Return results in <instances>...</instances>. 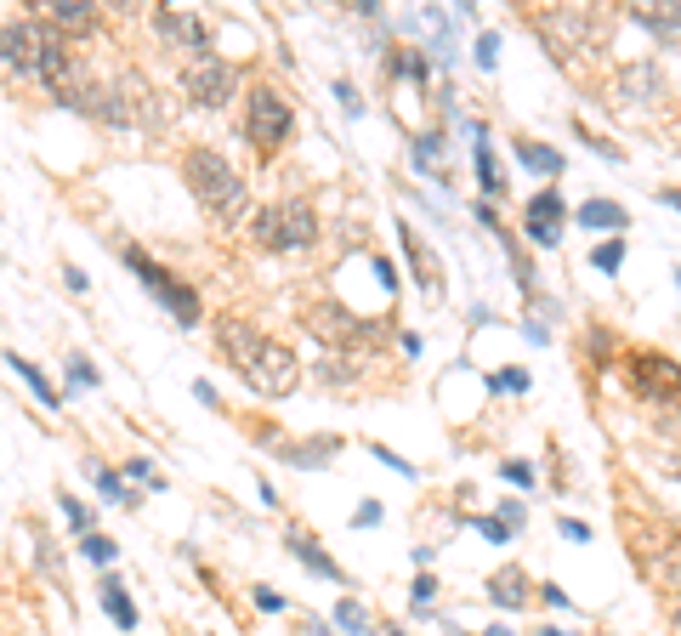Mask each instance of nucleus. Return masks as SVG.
I'll return each mask as SVG.
<instances>
[{"label": "nucleus", "instance_id": "1", "mask_svg": "<svg viewBox=\"0 0 681 636\" xmlns=\"http://www.w3.org/2000/svg\"><path fill=\"white\" fill-rule=\"evenodd\" d=\"M216 347H222V358L233 364V375L250 392H262V398H290L296 392L301 358L284 341H273L267 330H256L245 318H216Z\"/></svg>", "mask_w": 681, "mask_h": 636}, {"label": "nucleus", "instance_id": "2", "mask_svg": "<svg viewBox=\"0 0 681 636\" xmlns=\"http://www.w3.org/2000/svg\"><path fill=\"white\" fill-rule=\"evenodd\" d=\"M6 63L23 80H40L57 103H69V91L80 86V63L69 52V35L52 18H6Z\"/></svg>", "mask_w": 681, "mask_h": 636}, {"label": "nucleus", "instance_id": "3", "mask_svg": "<svg viewBox=\"0 0 681 636\" xmlns=\"http://www.w3.org/2000/svg\"><path fill=\"white\" fill-rule=\"evenodd\" d=\"M534 35L545 40V52L568 63V69H585L602 57L613 35V18L608 12H596V6H540L534 12Z\"/></svg>", "mask_w": 681, "mask_h": 636}, {"label": "nucleus", "instance_id": "4", "mask_svg": "<svg viewBox=\"0 0 681 636\" xmlns=\"http://www.w3.org/2000/svg\"><path fill=\"white\" fill-rule=\"evenodd\" d=\"M182 177H188L193 199L205 205V216H216L222 228H239V222H245L250 188L216 148H188V154H182Z\"/></svg>", "mask_w": 681, "mask_h": 636}, {"label": "nucleus", "instance_id": "5", "mask_svg": "<svg viewBox=\"0 0 681 636\" xmlns=\"http://www.w3.org/2000/svg\"><path fill=\"white\" fill-rule=\"evenodd\" d=\"M250 239L267 245V250H307V245H318L313 199L284 194V199H273V205H262V211L250 216Z\"/></svg>", "mask_w": 681, "mask_h": 636}, {"label": "nucleus", "instance_id": "6", "mask_svg": "<svg viewBox=\"0 0 681 636\" xmlns=\"http://www.w3.org/2000/svg\"><path fill=\"white\" fill-rule=\"evenodd\" d=\"M290 131H296V108H290V97H284L279 86L256 80V86L245 91V137L256 142L262 154H279L284 142H290Z\"/></svg>", "mask_w": 681, "mask_h": 636}, {"label": "nucleus", "instance_id": "7", "mask_svg": "<svg viewBox=\"0 0 681 636\" xmlns=\"http://www.w3.org/2000/svg\"><path fill=\"white\" fill-rule=\"evenodd\" d=\"M120 256H125V267L142 279V290H148L154 301H165V307L176 313V324H188V330L199 324V290H193V284H182L171 267H159L154 256H148V250H137V245H125Z\"/></svg>", "mask_w": 681, "mask_h": 636}, {"label": "nucleus", "instance_id": "8", "mask_svg": "<svg viewBox=\"0 0 681 636\" xmlns=\"http://www.w3.org/2000/svg\"><path fill=\"white\" fill-rule=\"evenodd\" d=\"M625 381L642 392L647 404L681 409V364H676V358L653 353V347H630V353H625Z\"/></svg>", "mask_w": 681, "mask_h": 636}, {"label": "nucleus", "instance_id": "9", "mask_svg": "<svg viewBox=\"0 0 681 636\" xmlns=\"http://www.w3.org/2000/svg\"><path fill=\"white\" fill-rule=\"evenodd\" d=\"M182 91H188V103H199V108H222L227 97L239 91V69L216 52L188 57V63H182Z\"/></svg>", "mask_w": 681, "mask_h": 636}, {"label": "nucleus", "instance_id": "10", "mask_svg": "<svg viewBox=\"0 0 681 636\" xmlns=\"http://www.w3.org/2000/svg\"><path fill=\"white\" fill-rule=\"evenodd\" d=\"M562 222H568V199H562L557 188H540V194L523 205V233L534 239V245H557Z\"/></svg>", "mask_w": 681, "mask_h": 636}, {"label": "nucleus", "instance_id": "11", "mask_svg": "<svg viewBox=\"0 0 681 636\" xmlns=\"http://www.w3.org/2000/svg\"><path fill=\"white\" fill-rule=\"evenodd\" d=\"M154 29L171 40V46H182L188 57H205L210 52V29H205V18H193V12H171V6H159Z\"/></svg>", "mask_w": 681, "mask_h": 636}, {"label": "nucleus", "instance_id": "12", "mask_svg": "<svg viewBox=\"0 0 681 636\" xmlns=\"http://www.w3.org/2000/svg\"><path fill=\"white\" fill-rule=\"evenodd\" d=\"M630 23L647 29V35L659 40V46H681V0H642V6H630Z\"/></svg>", "mask_w": 681, "mask_h": 636}, {"label": "nucleus", "instance_id": "13", "mask_svg": "<svg viewBox=\"0 0 681 636\" xmlns=\"http://www.w3.org/2000/svg\"><path fill=\"white\" fill-rule=\"evenodd\" d=\"M613 97H619V103H659V97H664L659 69H653V63H625V69L613 74ZM613 97H608V103H613Z\"/></svg>", "mask_w": 681, "mask_h": 636}, {"label": "nucleus", "instance_id": "14", "mask_svg": "<svg viewBox=\"0 0 681 636\" xmlns=\"http://www.w3.org/2000/svg\"><path fill=\"white\" fill-rule=\"evenodd\" d=\"M398 239H403V256H409V267H415V284L437 301V296H443V267H437V256L426 250V239H420L409 222H398Z\"/></svg>", "mask_w": 681, "mask_h": 636}, {"label": "nucleus", "instance_id": "15", "mask_svg": "<svg viewBox=\"0 0 681 636\" xmlns=\"http://www.w3.org/2000/svg\"><path fill=\"white\" fill-rule=\"evenodd\" d=\"M284 546L296 551V557H301V563H307V568H313L318 580H335V585H347V574H341V563H335V557H324V546H318V540H313V534H307V529H290V534H284Z\"/></svg>", "mask_w": 681, "mask_h": 636}, {"label": "nucleus", "instance_id": "16", "mask_svg": "<svg viewBox=\"0 0 681 636\" xmlns=\"http://www.w3.org/2000/svg\"><path fill=\"white\" fill-rule=\"evenodd\" d=\"M489 597L500 602V608H528L534 585H528V574L517 563H506V568H494V574H489Z\"/></svg>", "mask_w": 681, "mask_h": 636}, {"label": "nucleus", "instance_id": "17", "mask_svg": "<svg viewBox=\"0 0 681 636\" xmlns=\"http://www.w3.org/2000/svg\"><path fill=\"white\" fill-rule=\"evenodd\" d=\"M46 18H52L63 35H86V29H97V6H80V0H52V6H46Z\"/></svg>", "mask_w": 681, "mask_h": 636}, {"label": "nucleus", "instance_id": "18", "mask_svg": "<svg viewBox=\"0 0 681 636\" xmlns=\"http://www.w3.org/2000/svg\"><path fill=\"white\" fill-rule=\"evenodd\" d=\"M579 228H613V233H625L630 228V211H625V205H613V199H585V205H579Z\"/></svg>", "mask_w": 681, "mask_h": 636}, {"label": "nucleus", "instance_id": "19", "mask_svg": "<svg viewBox=\"0 0 681 636\" xmlns=\"http://www.w3.org/2000/svg\"><path fill=\"white\" fill-rule=\"evenodd\" d=\"M472 159H477V177H483V194L500 199V194H506V171H500V159L489 154V142H483V125H477V148H472Z\"/></svg>", "mask_w": 681, "mask_h": 636}, {"label": "nucleus", "instance_id": "20", "mask_svg": "<svg viewBox=\"0 0 681 636\" xmlns=\"http://www.w3.org/2000/svg\"><path fill=\"white\" fill-rule=\"evenodd\" d=\"M517 159H523L528 171H540V177H557L562 171V154L545 148V142H534V137H517Z\"/></svg>", "mask_w": 681, "mask_h": 636}, {"label": "nucleus", "instance_id": "21", "mask_svg": "<svg viewBox=\"0 0 681 636\" xmlns=\"http://www.w3.org/2000/svg\"><path fill=\"white\" fill-rule=\"evenodd\" d=\"M103 614L120 625V631H137V608H131V597H125L120 580H103Z\"/></svg>", "mask_w": 681, "mask_h": 636}, {"label": "nucleus", "instance_id": "22", "mask_svg": "<svg viewBox=\"0 0 681 636\" xmlns=\"http://www.w3.org/2000/svg\"><path fill=\"white\" fill-rule=\"evenodd\" d=\"M6 364H12V370H18L23 381H29V387L40 392V404H46V409H57V387H52V381H46V375L35 370V364H29V358H18V353H12V358H6Z\"/></svg>", "mask_w": 681, "mask_h": 636}, {"label": "nucleus", "instance_id": "23", "mask_svg": "<svg viewBox=\"0 0 681 636\" xmlns=\"http://www.w3.org/2000/svg\"><path fill=\"white\" fill-rule=\"evenodd\" d=\"M91 477H97L103 500H114V506H137V495L125 489V477H120V472H108V466H91Z\"/></svg>", "mask_w": 681, "mask_h": 636}, {"label": "nucleus", "instance_id": "24", "mask_svg": "<svg viewBox=\"0 0 681 636\" xmlns=\"http://www.w3.org/2000/svg\"><path fill=\"white\" fill-rule=\"evenodd\" d=\"M335 625H341V631H352V636H369V614H364L352 597L335 602Z\"/></svg>", "mask_w": 681, "mask_h": 636}, {"label": "nucleus", "instance_id": "25", "mask_svg": "<svg viewBox=\"0 0 681 636\" xmlns=\"http://www.w3.org/2000/svg\"><path fill=\"white\" fill-rule=\"evenodd\" d=\"M335 449H341V443H335V438L296 443V449H290V460H296V466H324V455H335Z\"/></svg>", "mask_w": 681, "mask_h": 636}, {"label": "nucleus", "instance_id": "26", "mask_svg": "<svg viewBox=\"0 0 681 636\" xmlns=\"http://www.w3.org/2000/svg\"><path fill=\"white\" fill-rule=\"evenodd\" d=\"M591 262L602 267V273H619V267H625V239H602V245L591 250Z\"/></svg>", "mask_w": 681, "mask_h": 636}, {"label": "nucleus", "instance_id": "27", "mask_svg": "<svg viewBox=\"0 0 681 636\" xmlns=\"http://www.w3.org/2000/svg\"><path fill=\"white\" fill-rule=\"evenodd\" d=\"M80 551H86L91 563H114V540H103V534H86V540H80Z\"/></svg>", "mask_w": 681, "mask_h": 636}, {"label": "nucleus", "instance_id": "28", "mask_svg": "<svg viewBox=\"0 0 681 636\" xmlns=\"http://www.w3.org/2000/svg\"><path fill=\"white\" fill-rule=\"evenodd\" d=\"M63 517H69V529L80 534V540H86V534H91V512H86V506H80V500H63Z\"/></svg>", "mask_w": 681, "mask_h": 636}, {"label": "nucleus", "instance_id": "29", "mask_svg": "<svg viewBox=\"0 0 681 636\" xmlns=\"http://www.w3.org/2000/svg\"><path fill=\"white\" fill-rule=\"evenodd\" d=\"M125 477H137V483H148V489H165V483H159V477H154V466H148V460H125Z\"/></svg>", "mask_w": 681, "mask_h": 636}, {"label": "nucleus", "instance_id": "30", "mask_svg": "<svg viewBox=\"0 0 681 636\" xmlns=\"http://www.w3.org/2000/svg\"><path fill=\"white\" fill-rule=\"evenodd\" d=\"M250 597H256V608H262V614H284V597L273 591V585H256Z\"/></svg>", "mask_w": 681, "mask_h": 636}, {"label": "nucleus", "instance_id": "31", "mask_svg": "<svg viewBox=\"0 0 681 636\" xmlns=\"http://www.w3.org/2000/svg\"><path fill=\"white\" fill-rule=\"evenodd\" d=\"M432 602H437V580H432V574H420V580H415V608L426 614Z\"/></svg>", "mask_w": 681, "mask_h": 636}, {"label": "nucleus", "instance_id": "32", "mask_svg": "<svg viewBox=\"0 0 681 636\" xmlns=\"http://www.w3.org/2000/svg\"><path fill=\"white\" fill-rule=\"evenodd\" d=\"M477 529L489 534V540H511V523H506V517H477Z\"/></svg>", "mask_w": 681, "mask_h": 636}, {"label": "nucleus", "instance_id": "33", "mask_svg": "<svg viewBox=\"0 0 681 636\" xmlns=\"http://www.w3.org/2000/svg\"><path fill=\"white\" fill-rule=\"evenodd\" d=\"M69 370H74V381H80V387H97V370H91V358L74 353V358H69Z\"/></svg>", "mask_w": 681, "mask_h": 636}, {"label": "nucleus", "instance_id": "34", "mask_svg": "<svg viewBox=\"0 0 681 636\" xmlns=\"http://www.w3.org/2000/svg\"><path fill=\"white\" fill-rule=\"evenodd\" d=\"M500 472H506L511 483H534V466H528V460H506V466H500Z\"/></svg>", "mask_w": 681, "mask_h": 636}, {"label": "nucleus", "instance_id": "35", "mask_svg": "<svg viewBox=\"0 0 681 636\" xmlns=\"http://www.w3.org/2000/svg\"><path fill=\"white\" fill-rule=\"evenodd\" d=\"M352 523H358V529H375V523H381V500H364V512L352 517Z\"/></svg>", "mask_w": 681, "mask_h": 636}, {"label": "nucleus", "instance_id": "36", "mask_svg": "<svg viewBox=\"0 0 681 636\" xmlns=\"http://www.w3.org/2000/svg\"><path fill=\"white\" fill-rule=\"evenodd\" d=\"M494 46H500V40H494V35H483V40H477V63H483V69H489V63H494Z\"/></svg>", "mask_w": 681, "mask_h": 636}, {"label": "nucleus", "instance_id": "37", "mask_svg": "<svg viewBox=\"0 0 681 636\" xmlns=\"http://www.w3.org/2000/svg\"><path fill=\"white\" fill-rule=\"evenodd\" d=\"M494 387H506V392H517V387H528V375L506 370V375H494Z\"/></svg>", "mask_w": 681, "mask_h": 636}, {"label": "nucleus", "instance_id": "38", "mask_svg": "<svg viewBox=\"0 0 681 636\" xmlns=\"http://www.w3.org/2000/svg\"><path fill=\"white\" fill-rule=\"evenodd\" d=\"M562 534H568V540H591V529H585V523H574V517H562Z\"/></svg>", "mask_w": 681, "mask_h": 636}, {"label": "nucleus", "instance_id": "39", "mask_svg": "<svg viewBox=\"0 0 681 636\" xmlns=\"http://www.w3.org/2000/svg\"><path fill=\"white\" fill-rule=\"evenodd\" d=\"M670 636H681V602L670 608Z\"/></svg>", "mask_w": 681, "mask_h": 636}, {"label": "nucleus", "instance_id": "40", "mask_svg": "<svg viewBox=\"0 0 681 636\" xmlns=\"http://www.w3.org/2000/svg\"><path fill=\"white\" fill-rule=\"evenodd\" d=\"M301 625H307V636H330L324 625H318V619H301Z\"/></svg>", "mask_w": 681, "mask_h": 636}, {"label": "nucleus", "instance_id": "41", "mask_svg": "<svg viewBox=\"0 0 681 636\" xmlns=\"http://www.w3.org/2000/svg\"><path fill=\"white\" fill-rule=\"evenodd\" d=\"M664 205H676L681 211V188H664Z\"/></svg>", "mask_w": 681, "mask_h": 636}, {"label": "nucleus", "instance_id": "42", "mask_svg": "<svg viewBox=\"0 0 681 636\" xmlns=\"http://www.w3.org/2000/svg\"><path fill=\"white\" fill-rule=\"evenodd\" d=\"M386 636H403V625H386Z\"/></svg>", "mask_w": 681, "mask_h": 636}, {"label": "nucleus", "instance_id": "43", "mask_svg": "<svg viewBox=\"0 0 681 636\" xmlns=\"http://www.w3.org/2000/svg\"><path fill=\"white\" fill-rule=\"evenodd\" d=\"M483 636H506V631H500V625H489V631H483Z\"/></svg>", "mask_w": 681, "mask_h": 636}, {"label": "nucleus", "instance_id": "44", "mask_svg": "<svg viewBox=\"0 0 681 636\" xmlns=\"http://www.w3.org/2000/svg\"><path fill=\"white\" fill-rule=\"evenodd\" d=\"M540 636H562V631H540Z\"/></svg>", "mask_w": 681, "mask_h": 636}, {"label": "nucleus", "instance_id": "45", "mask_svg": "<svg viewBox=\"0 0 681 636\" xmlns=\"http://www.w3.org/2000/svg\"><path fill=\"white\" fill-rule=\"evenodd\" d=\"M29 636H35V631H29Z\"/></svg>", "mask_w": 681, "mask_h": 636}]
</instances>
